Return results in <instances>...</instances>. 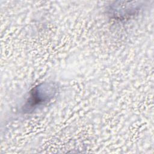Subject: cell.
Instances as JSON below:
<instances>
[{
  "instance_id": "1",
  "label": "cell",
  "mask_w": 154,
  "mask_h": 154,
  "mask_svg": "<svg viewBox=\"0 0 154 154\" xmlns=\"http://www.w3.org/2000/svg\"><path fill=\"white\" fill-rule=\"evenodd\" d=\"M54 91L55 90L52 86H48L43 84V85L36 87L31 92L26 107L30 109L48 102L53 96Z\"/></svg>"
}]
</instances>
